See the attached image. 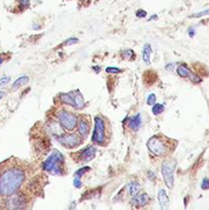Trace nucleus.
Returning a JSON list of instances; mask_svg holds the SVG:
<instances>
[{
    "mask_svg": "<svg viewBox=\"0 0 209 210\" xmlns=\"http://www.w3.org/2000/svg\"><path fill=\"white\" fill-rule=\"evenodd\" d=\"M26 180L23 167L17 164L6 166L0 171V197L6 198L17 193Z\"/></svg>",
    "mask_w": 209,
    "mask_h": 210,
    "instance_id": "f257e3e1",
    "label": "nucleus"
},
{
    "mask_svg": "<svg viewBox=\"0 0 209 210\" xmlns=\"http://www.w3.org/2000/svg\"><path fill=\"white\" fill-rule=\"evenodd\" d=\"M171 139L167 138L164 135H154L149 138L147 143L149 151L157 157H165L169 155L170 152L174 149L173 147L171 148Z\"/></svg>",
    "mask_w": 209,
    "mask_h": 210,
    "instance_id": "f03ea898",
    "label": "nucleus"
},
{
    "mask_svg": "<svg viewBox=\"0 0 209 210\" xmlns=\"http://www.w3.org/2000/svg\"><path fill=\"white\" fill-rule=\"evenodd\" d=\"M109 138H110V130L107 121L102 116H95L94 129L91 138L92 143L98 146H106Z\"/></svg>",
    "mask_w": 209,
    "mask_h": 210,
    "instance_id": "7ed1b4c3",
    "label": "nucleus"
},
{
    "mask_svg": "<svg viewBox=\"0 0 209 210\" xmlns=\"http://www.w3.org/2000/svg\"><path fill=\"white\" fill-rule=\"evenodd\" d=\"M65 163V157L60 151L55 150L49 157L42 163V169L53 175H62L64 174L63 165Z\"/></svg>",
    "mask_w": 209,
    "mask_h": 210,
    "instance_id": "20e7f679",
    "label": "nucleus"
},
{
    "mask_svg": "<svg viewBox=\"0 0 209 210\" xmlns=\"http://www.w3.org/2000/svg\"><path fill=\"white\" fill-rule=\"evenodd\" d=\"M56 118L64 129H66L67 131H73L77 127L78 117L74 113L66 110V109L59 110V112L56 113Z\"/></svg>",
    "mask_w": 209,
    "mask_h": 210,
    "instance_id": "39448f33",
    "label": "nucleus"
},
{
    "mask_svg": "<svg viewBox=\"0 0 209 210\" xmlns=\"http://www.w3.org/2000/svg\"><path fill=\"white\" fill-rule=\"evenodd\" d=\"M175 161L174 160H165L162 163L161 173L164 182L168 189H172L174 185V168H175Z\"/></svg>",
    "mask_w": 209,
    "mask_h": 210,
    "instance_id": "423d86ee",
    "label": "nucleus"
},
{
    "mask_svg": "<svg viewBox=\"0 0 209 210\" xmlns=\"http://www.w3.org/2000/svg\"><path fill=\"white\" fill-rule=\"evenodd\" d=\"M62 146H64L67 149H75L82 143V138L79 133H72V134H63L56 138Z\"/></svg>",
    "mask_w": 209,
    "mask_h": 210,
    "instance_id": "0eeeda50",
    "label": "nucleus"
},
{
    "mask_svg": "<svg viewBox=\"0 0 209 210\" xmlns=\"http://www.w3.org/2000/svg\"><path fill=\"white\" fill-rule=\"evenodd\" d=\"M27 203L26 197L21 193H14L13 195L6 197L5 207L7 209H21L24 208Z\"/></svg>",
    "mask_w": 209,
    "mask_h": 210,
    "instance_id": "6e6552de",
    "label": "nucleus"
},
{
    "mask_svg": "<svg viewBox=\"0 0 209 210\" xmlns=\"http://www.w3.org/2000/svg\"><path fill=\"white\" fill-rule=\"evenodd\" d=\"M77 128H78V133L83 138H86L89 134L90 131V122H89V116L81 115L78 119L77 123Z\"/></svg>",
    "mask_w": 209,
    "mask_h": 210,
    "instance_id": "1a4fd4ad",
    "label": "nucleus"
},
{
    "mask_svg": "<svg viewBox=\"0 0 209 210\" xmlns=\"http://www.w3.org/2000/svg\"><path fill=\"white\" fill-rule=\"evenodd\" d=\"M96 155V149L94 146L86 147L80 152L79 154V161L80 162H89L92 159H94Z\"/></svg>",
    "mask_w": 209,
    "mask_h": 210,
    "instance_id": "9d476101",
    "label": "nucleus"
},
{
    "mask_svg": "<svg viewBox=\"0 0 209 210\" xmlns=\"http://www.w3.org/2000/svg\"><path fill=\"white\" fill-rule=\"evenodd\" d=\"M47 129L56 138L64 134V128L61 125L59 121H49L47 123Z\"/></svg>",
    "mask_w": 209,
    "mask_h": 210,
    "instance_id": "9b49d317",
    "label": "nucleus"
},
{
    "mask_svg": "<svg viewBox=\"0 0 209 210\" xmlns=\"http://www.w3.org/2000/svg\"><path fill=\"white\" fill-rule=\"evenodd\" d=\"M149 201H150V198L146 193H142V194L139 193L138 195L132 197V199H131V205L134 206V207H142V206H146L148 204Z\"/></svg>",
    "mask_w": 209,
    "mask_h": 210,
    "instance_id": "f8f14e48",
    "label": "nucleus"
},
{
    "mask_svg": "<svg viewBox=\"0 0 209 210\" xmlns=\"http://www.w3.org/2000/svg\"><path fill=\"white\" fill-rule=\"evenodd\" d=\"M72 92H73V107L77 109V110H80V109H82L85 106L82 93L79 90H75Z\"/></svg>",
    "mask_w": 209,
    "mask_h": 210,
    "instance_id": "ddd939ff",
    "label": "nucleus"
},
{
    "mask_svg": "<svg viewBox=\"0 0 209 210\" xmlns=\"http://www.w3.org/2000/svg\"><path fill=\"white\" fill-rule=\"evenodd\" d=\"M158 200H159L160 207L162 209L168 208L169 205V197L166 193V191L164 189H160L159 192H158Z\"/></svg>",
    "mask_w": 209,
    "mask_h": 210,
    "instance_id": "4468645a",
    "label": "nucleus"
},
{
    "mask_svg": "<svg viewBox=\"0 0 209 210\" xmlns=\"http://www.w3.org/2000/svg\"><path fill=\"white\" fill-rule=\"evenodd\" d=\"M128 126L132 131H137L142 126V116L141 114H137L131 117L128 121Z\"/></svg>",
    "mask_w": 209,
    "mask_h": 210,
    "instance_id": "2eb2a0df",
    "label": "nucleus"
},
{
    "mask_svg": "<svg viewBox=\"0 0 209 210\" xmlns=\"http://www.w3.org/2000/svg\"><path fill=\"white\" fill-rule=\"evenodd\" d=\"M126 189H127V192H128V194L131 197L137 196L142 192V186L137 181H130L129 184L127 185Z\"/></svg>",
    "mask_w": 209,
    "mask_h": 210,
    "instance_id": "dca6fc26",
    "label": "nucleus"
},
{
    "mask_svg": "<svg viewBox=\"0 0 209 210\" xmlns=\"http://www.w3.org/2000/svg\"><path fill=\"white\" fill-rule=\"evenodd\" d=\"M29 80H30L29 76H21V77H19V78L13 83L11 89H13V90H17V89L21 88V87L24 86V85H26L27 83L29 82Z\"/></svg>",
    "mask_w": 209,
    "mask_h": 210,
    "instance_id": "f3484780",
    "label": "nucleus"
},
{
    "mask_svg": "<svg viewBox=\"0 0 209 210\" xmlns=\"http://www.w3.org/2000/svg\"><path fill=\"white\" fill-rule=\"evenodd\" d=\"M151 54H152V47L150 44H145L144 48H142V61L145 62V64H150L151 62Z\"/></svg>",
    "mask_w": 209,
    "mask_h": 210,
    "instance_id": "a211bd4d",
    "label": "nucleus"
},
{
    "mask_svg": "<svg viewBox=\"0 0 209 210\" xmlns=\"http://www.w3.org/2000/svg\"><path fill=\"white\" fill-rule=\"evenodd\" d=\"M176 73H177V75H179L180 77H181V78H189L190 74H191L192 72L190 71L187 66L184 65V64H181V65H180L179 67L176 68Z\"/></svg>",
    "mask_w": 209,
    "mask_h": 210,
    "instance_id": "6ab92c4d",
    "label": "nucleus"
},
{
    "mask_svg": "<svg viewBox=\"0 0 209 210\" xmlns=\"http://www.w3.org/2000/svg\"><path fill=\"white\" fill-rule=\"evenodd\" d=\"M61 102L64 103L66 105H69V106L73 107V92H67V93H63L61 95Z\"/></svg>",
    "mask_w": 209,
    "mask_h": 210,
    "instance_id": "aec40b11",
    "label": "nucleus"
},
{
    "mask_svg": "<svg viewBox=\"0 0 209 210\" xmlns=\"http://www.w3.org/2000/svg\"><path fill=\"white\" fill-rule=\"evenodd\" d=\"M164 111V106L162 104H154L153 105V108H152V112L154 115H160L162 112Z\"/></svg>",
    "mask_w": 209,
    "mask_h": 210,
    "instance_id": "412c9836",
    "label": "nucleus"
},
{
    "mask_svg": "<svg viewBox=\"0 0 209 210\" xmlns=\"http://www.w3.org/2000/svg\"><path fill=\"white\" fill-rule=\"evenodd\" d=\"M133 57H134V52L131 49H127V50H125L124 52H123V57L126 59V60L131 61L133 59Z\"/></svg>",
    "mask_w": 209,
    "mask_h": 210,
    "instance_id": "4be33fe9",
    "label": "nucleus"
},
{
    "mask_svg": "<svg viewBox=\"0 0 209 210\" xmlns=\"http://www.w3.org/2000/svg\"><path fill=\"white\" fill-rule=\"evenodd\" d=\"M147 104H148L149 106H153L154 104H156V95H155L154 93H151V94L148 95V98H147Z\"/></svg>",
    "mask_w": 209,
    "mask_h": 210,
    "instance_id": "5701e85b",
    "label": "nucleus"
},
{
    "mask_svg": "<svg viewBox=\"0 0 209 210\" xmlns=\"http://www.w3.org/2000/svg\"><path fill=\"white\" fill-rule=\"evenodd\" d=\"M89 167H83V168H80V169H78L75 172V175L76 176H79V177H81V176H83L85 173L87 172V171H89Z\"/></svg>",
    "mask_w": 209,
    "mask_h": 210,
    "instance_id": "b1692460",
    "label": "nucleus"
},
{
    "mask_svg": "<svg viewBox=\"0 0 209 210\" xmlns=\"http://www.w3.org/2000/svg\"><path fill=\"white\" fill-rule=\"evenodd\" d=\"M9 81H10V77H8V76L2 77V78L0 79V88L5 87L6 85L9 83Z\"/></svg>",
    "mask_w": 209,
    "mask_h": 210,
    "instance_id": "393cba45",
    "label": "nucleus"
},
{
    "mask_svg": "<svg viewBox=\"0 0 209 210\" xmlns=\"http://www.w3.org/2000/svg\"><path fill=\"white\" fill-rule=\"evenodd\" d=\"M106 72L109 73V74H118V73H121L122 70L119 69V68H113V67H108L106 69Z\"/></svg>",
    "mask_w": 209,
    "mask_h": 210,
    "instance_id": "a878e982",
    "label": "nucleus"
},
{
    "mask_svg": "<svg viewBox=\"0 0 209 210\" xmlns=\"http://www.w3.org/2000/svg\"><path fill=\"white\" fill-rule=\"evenodd\" d=\"M74 186H75V188H77V189H80L81 186H82V182H81V180H80V177L79 176H76L75 175V177H74Z\"/></svg>",
    "mask_w": 209,
    "mask_h": 210,
    "instance_id": "bb28decb",
    "label": "nucleus"
},
{
    "mask_svg": "<svg viewBox=\"0 0 209 210\" xmlns=\"http://www.w3.org/2000/svg\"><path fill=\"white\" fill-rule=\"evenodd\" d=\"M206 14H209V9L200 11V13H198L193 14V15H191V18H200V17H203V15H206Z\"/></svg>",
    "mask_w": 209,
    "mask_h": 210,
    "instance_id": "cd10ccee",
    "label": "nucleus"
},
{
    "mask_svg": "<svg viewBox=\"0 0 209 210\" xmlns=\"http://www.w3.org/2000/svg\"><path fill=\"white\" fill-rule=\"evenodd\" d=\"M189 78L191 79L193 82L194 83H199V82H201V79L199 78L198 76L197 75H195V74H193V73H191L190 74V76H189Z\"/></svg>",
    "mask_w": 209,
    "mask_h": 210,
    "instance_id": "c85d7f7f",
    "label": "nucleus"
},
{
    "mask_svg": "<svg viewBox=\"0 0 209 210\" xmlns=\"http://www.w3.org/2000/svg\"><path fill=\"white\" fill-rule=\"evenodd\" d=\"M77 42H78V39L77 38H75V37H72V38H69V39L66 41V45H73V44H76Z\"/></svg>",
    "mask_w": 209,
    "mask_h": 210,
    "instance_id": "c756f323",
    "label": "nucleus"
},
{
    "mask_svg": "<svg viewBox=\"0 0 209 210\" xmlns=\"http://www.w3.org/2000/svg\"><path fill=\"white\" fill-rule=\"evenodd\" d=\"M137 17L139 18V19L146 18V17H147V11L142 10V9H138V10L137 11Z\"/></svg>",
    "mask_w": 209,
    "mask_h": 210,
    "instance_id": "7c9ffc66",
    "label": "nucleus"
},
{
    "mask_svg": "<svg viewBox=\"0 0 209 210\" xmlns=\"http://www.w3.org/2000/svg\"><path fill=\"white\" fill-rule=\"evenodd\" d=\"M202 189L208 190L209 189V178H204L202 181Z\"/></svg>",
    "mask_w": 209,
    "mask_h": 210,
    "instance_id": "2f4dec72",
    "label": "nucleus"
},
{
    "mask_svg": "<svg viewBox=\"0 0 209 210\" xmlns=\"http://www.w3.org/2000/svg\"><path fill=\"white\" fill-rule=\"evenodd\" d=\"M20 4L23 5V6H25V7H28L29 4H30V2H29V0H20Z\"/></svg>",
    "mask_w": 209,
    "mask_h": 210,
    "instance_id": "473e14b6",
    "label": "nucleus"
},
{
    "mask_svg": "<svg viewBox=\"0 0 209 210\" xmlns=\"http://www.w3.org/2000/svg\"><path fill=\"white\" fill-rule=\"evenodd\" d=\"M189 35H190V36H191V37H194V35H195V31L193 30V29H190V30H189Z\"/></svg>",
    "mask_w": 209,
    "mask_h": 210,
    "instance_id": "72a5a7b5",
    "label": "nucleus"
},
{
    "mask_svg": "<svg viewBox=\"0 0 209 210\" xmlns=\"http://www.w3.org/2000/svg\"><path fill=\"white\" fill-rule=\"evenodd\" d=\"M4 95H5V93L3 92V91H0V100H1L2 98H4Z\"/></svg>",
    "mask_w": 209,
    "mask_h": 210,
    "instance_id": "f704fd0d",
    "label": "nucleus"
},
{
    "mask_svg": "<svg viewBox=\"0 0 209 210\" xmlns=\"http://www.w3.org/2000/svg\"><path fill=\"white\" fill-rule=\"evenodd\" d=\"M94 70H98V71H96V72L99 73V70H100V68L98 66V67H94Z\"/></svg>",
    "mask_w": 209,
    "mask_h": 210,
    "instance_id": "c9c22d12",
    "label": "nucleus"
},
{
    "mask_svg": "<svg viewBox=\"0 0 209 210\" xmlns=\"http://www.w3.org/2000/svg\"><path fill=\"white\" fill-rule=\"evenodd\" d=\"M3 62H4V59H3L2 57H0V65H1V64L3 63Z\"/></svg>",
    "mask_w": 209,
    "mask_h": 210,
    "instance_id": "e433bc0d",
    "label": "nucleus"
}]
</instances>
